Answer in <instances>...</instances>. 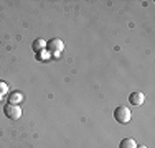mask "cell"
<instances>
[{"mask_svg": "<svg viewBox=\"0 0 155 148\" xmlns=\"http://www.w3.org/2000/svg\"><path fill=\"white\" fill-rule=\"evenodd\" d=\"M5 91H7V86L2 82V81H0V92H5Z\"/></svg>", "mask_w": 155, "mask_h": 148, "instance_id": "cell-8", "label": "cell"}, {"mask_svg": "<svg viewBox=\"0 0 155 148\" xmlns=\"http://www.w3.org/2000/svg\"><path fill=\"white\" fill-rule=\"evenodd\" d=\"M114 118H116V122H119V124H129L130 118H132L130 109H127L125 105H120V107H117V109H114Z\"/></svg>", "mask_w": 155, "mask_h": 148, "instance_id": "cell-1", "label": "cell"}, {"mask_svg": "<svg viewBox=\"0 0 155 148\" xmlns=\"http://www.w3.org/2000/svg\"><path fill=\"white\" fill-rule=\"evenodd\" d=\"M46 48H48V53L50 54H53L54 58H60L61 51L64 50V43H63L60 38H53L46 43Z\"/></svg>", "mask_w": 155, "mask_h": 148, "instance_id": "cell-2", "label": "cell"}, {"mask_svg": "<svg viewBox=\"0 0 155 148\" xmlns=\"http://www.w3.org/2000/svg\"><path fill=\"white\" fill-rule=\"evenodd\" d=\"M20 99H21V95L18 94V92H15V94H12V95L8 97V104H17Z\"/></svg>", "mask_w": 155, "mask_h": 148, "instance_id": "cell-7", "label": "cell"}, {"mask_svg": "<svg viewBox=\"0 0 155 148\" xmlns=\"http://www.w3.org/2000/svg\"><path fill=\"white\" fill-rule=\"evenodd\" d=\"M129 102H130L132 105H142V104L145 102V95H143L142 92H132V94L129 95Z\"/></svg>", "mask_w": 155, "mask_h": 148, "instance_id": "cell-4", "label": "cell"}, {"mask_svg": "<svg viewBox=\"0 0 155 148\" xmlns=\"http://www.w3.org/2000/svg\"><path fill=\"white\" fill-rule=\"evenodd\" d=\"M3 114H5V117L10 118V120H18V118L21 117V109L17 104H7V105L3 107Z\"/></svg>", "mask_w": 155, "mask_h": 148, "instance_id": "cell-3", "label": "cell"}, {"mask_svg": "<svg viewBox=\"0 0 155 148\" xmlns=\"http://www.w3.org/2000/svg\"><path fill=\"white\" fill-rule=\"evenodd\" d=\"M119 148H137V143H135L134 138H124L120 140Z\"/></svg>", "mask_w": 155, "mask_h": 148, "instance_id": "cell-6", "label": "cell"}, {"mask_svg": "<svg viewBox=\"0 0 155 148\" xmlns=\"http://www.w3.org/2000/svg\"><path fill=\"white\" fill-rule=\"evenodd\" d=\"M31 48H33V51H35V53H38V54H40V51H43V50L46 48V43L43 41L41 38H38V40H35V41H33Z\"/></svg>", "mask_w": 155, "mask_h": 148, "instance_id": "cell-5", "label": "cell"}, {"mask_svg": "<svg viewBox=\"0 0 155 148\" xmlns=\"http://www.w3.org/2000/svg\"><path fill=\"white\" fill-rule=\"evenodd\" d=\"M137 148H147V146H145V145H142V146H137Z\"/></svg>", "mask_w": 155, "mask_h": 148, "instance_id": "cell-9", "label": "cell"}]
</instances>
